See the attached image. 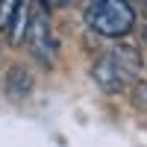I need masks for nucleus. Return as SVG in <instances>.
<instances>
[{"label": "nucleus", "instance_id": "obj_1", "mask_svg": "<svg viewBox=\"0 0 147 147\" xmlns=\"http://www.w3.org/2000/svg\"><path fill=\"white\" fill-rule=\"evenodd\" d=\"M94 82L106 94H118L127 85H132L141 74V53L132 44H112L91 68Z\"/></svg>", "mask_w": 147, "mask_h": 147}, {"label": "nucleus", "instance_id": "obj_2", "mask_svg": "<svg viewBox=\"0 0 147 147\" xmlns=\"http://www.w3.org/2000/svg\"><path fill=\"white\" fill-rule=\"evenodd\" d=\"M85 24L109 38H121L132 30L136 24V12L124 0H94L85 6Z\"/></svg>", "mask_w": 147, "mask_h": 147}, {"label": "nucleus", "instance_id": "obj_3", "mask_svg": "<svg viewBox=\"0 0 147 147\" xmlns=\"http://www.w3.org/2000/svg\"><path fill=\"white\" fill-rule=\"evenodd\" d=\"M24 44L32 59H38L41 65H53L56 59V32H53V21L44 3H30V27L24 35Z\"/></svg>", "mask_w": 147, "mask_h": 147}, {"label": "nucleus", "instance_id": "obj_4", "mask_svg": "<svg viewBox=\"0 0 147 147\" xmlns=\"http://www.w3.org/2000/svg\"><path fill=\"white\" fill-rule=\"evenodd\" d=\"M9 94H15V97H24V94H30V88H32V77L27 71H24L21 65H15L9 71Z\"/></svg>", "mask_w": 147, "mask_h": 147}, {"label": "nucleus", "instance_id": "obj_5", "mask_svg": "<svg viewBox=\"0 0 147 147\" xmlns=\"http://www.w3.org/2000/svg\"><path fill=\"white\" fill-rule=\"evenodd\" d=\"M27 27H30V3H21L18 9V15H15V24H12V30H9V38L12 41H24V35H27Z\"/></svg>", "mask_w": 147, "mask_h": 147}, {"label": "nucleus", "instance_id": "obj_6", "mask_svg": "<svg viewBox=\"0 0 147 147\" xmlns=\"http://www.w3.org/2000/svg\"><path fill=\"white\" fill-rule=\"evenodd\" d=\"M18 9H21V3H15V0H6V3H0V32H6V35H9L12 24H15Z\"/></svg>", "mask_w": 147, "mask_h": 147}]
</instances>
